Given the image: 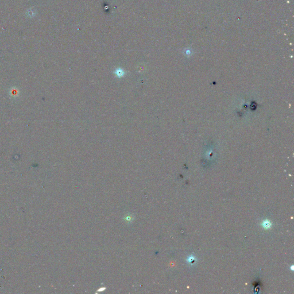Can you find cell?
<instances>
[{"label":"cell","instance_id":"6da1fadb","mask_svg":"<svg viewBox=\"0 0 294 294\" xmlns=\"http://www.w3.org/2000/svg\"><path fill=\"white\" fill-rule=\"evenodd\" d=\"M263 226L264 227L265 229H269L271 226V223L268 221H265L263 222Z\"/></svg>","mask_w":294,"mask_h":294}]
</instances>
